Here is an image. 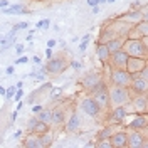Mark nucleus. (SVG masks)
I'll list each match as a JSON object with an SVG mask.
<instances>
[{
  "label": "nucleus",
  "mask_w": 148,
  "mask_h": 148,
  "mask_svg": "<svg viewBox=\"0 0 148 148\" xmlns=\"http://www.w3.org/2000/svg\"><path fill=\"white\" fill-rule=\"evenodd\" d=\"M148 141L145 140L141 130H130L126 131V148H147Z\"/></svg>",
  "instance_id": "5"
},
{
  "label": "nucleus",
  "mask_w": 148,
  "mask_h": 148,
  "mask_svg": "<svg viewBox=\"0 0 148 148\" xmlns=\"http://www.w3.org/2000/svg\"><path fill=\"white\" fill-rule=\"evenodd\" d=\"M147 126H148L147 114H136V116L133 118V121L128 125L130 130H147Z\"/></svg>",
  "instance_id": "19"
},
{
  "label": "nucleus",
  "mask_w": 148,
  "mask_h": 148,
  "mask_svg": "<svg viewBox=\"0 0 148 148\" xmlns=\"http://www.w3.org/2000/svg\"><path fill=\"white\" fill-rule=\"evenodd\" d=\"M110 79L111 84H116V86H125V88H130L131 84V79L133 76L126 71V69H111L110 73Z\"/></svg>",
  "instance_id": "6"
},
{
  "label": "nucleus",
  "mask_w": 148,
  "mask_h": 148,
  "mask_svg": "<svg viewBox=\"0 0 148 148\" xmlns=\"http://www.w3.org/2000/svg\"><path fill=\"white\" fill-rule=\"evenodd\" d=\"M96 54H98V59H99V62L103 66H108L110 62V49L106 47V44H101V42H98V46H96Z\"/></svg>",
  "instance_id": "18"
},
{
  "label": "nucleus",
  "mask_w": 148,
  "mask_h": 148,
  "mask_svg": "<svg viewBox=\"0 0 148 148\" xmlns=\"http://www.w3.org/2000/svg\"><path fill=\"white\" fill-rule=\"evenodd\" d=\"M0 94H2V96H5V88H2V86H0Z\"/></svg>",
  "instance_id": "44"
},
{
  "label": "nucleus",
  "mask_w": 148,
  "mask_h": 148,
  "mask_svg": "<svg viewBox=\"0 0 148 148\" xmlns=\"http://www.w3.org/2000/svg\"><path fill=\"white\" fill-rule=\"evenodd\" d=\"M138 76H140V77H143V79H148V66H145V67L140 71Z\"/></svg>",
  "instance_id": "29"
},
{
  "label": "nucleus",
  "mask_w": 148,
  "mask_h": 148,
  "mask_svg": "<svg viewBox=\"0 0 148 148\" xmlns=\"http://www.w3.org/2000/svg\"><path fill=\"white\" fill-rule=\"evenodd\" d=\"M46 54H47V57H52V47H49V49H47Z\"/></svg>",
  "instance_id": "40"
},
{
  "label": "nucleus",
  "mask_w": 148,
  "mask_h": 148,
  "mask_svg": "<svg viewBox=\"0 0 148 148\" xmlns=\"http://www.w3.org/2000/svg\"><path fill=\"white\" fill-rule=\"evenodd\" d=\"M32 61H34L36 64H39V62H40V57H37V56H34V57H32Z\"/></svg>",
  "instance_id": "42"
},
{
  "label": "nucleus",
  "mask_w": 148,
  "mask_h": 148,
  "mask_svg": "<svg viewBox=\"0 0 148 148\" xmlns=\"http://www.w3.org/2000/svg\"><path fill=\"white\" fill-rule=\"evenodd\" d=\"M147 39L148 37H141V39H125L123 42V51L128 54V57H148L147 51Z\"/></svg>",
  "instance_id": "2"
},
{
  "label": "nucleus",
  "mask_w": 148,
  "mask_h": 148,
  "mask_svg": "<svg viewBox=\"0 0 148 148\" xmlns=\"http://www.w3.org/2000/svg\"><path fill=\"white\" fill-rule=\"evenodd\" d=\"M108 2H110V3H111V2H114V0H108Z\"/></svg>",
  "instance_id": "48"
},
{
  "label": "nucleus",
  "mask_w": 148,
  "mask_h": 148,
  "mask_svg": "<svg viewBox=\"0 0 148 148\" xmlns=\"http://www.w3.org/2000/svg\"><path fill=\"white\" fill-rule=\"evenodd\" d=\"M7 5H9L7 0H0V9H2V7H7Z\"/></svg>",
  "instance_id": "38"
},
{
  "label": "nucleus",
  "mask_w": 148,
  "mask_h": 148,
  "mask_svg": "<svg viewBox=\"0 0 148 148\" xmlns=\"http://www.w3.org/2000/svg\"><path fill=\"white\" fill-rule=\"evenodd\" d=\"M64 128L67 133H77L81 130V116L77 113H71V116H67L64 121Z\"/></svg>",
  "instance_id": "13"
},
{
  "label": "nucleus",
  "mask_w": 148,
  "mask_h": 148,
  "mask_svg": "<svg viewBox=\"0 0 148 148\" xmlns=\"http://www.w3.org/2000/svg\"><path fill=\"white\" fill-rule=\"evenodd\" d=\"M79 110L83 111L86 116H91V118H96L101 114V108L98 106V103L92 99L91 96H86L79 101Z\"/></svg>",
  "instance_id": "7"
},
{
  "label": "nucleus",
  "mask_w": 148,
  "mask_h": 148,
  "mask_svg": "<svg viewBox=\"0 0 148 148\" xmlns=\"http://www.w3.org/2000/svg\"><path fill=\"white\" fill-rule=\"evenodd\" d=\"M2 12L3 14H24V10H22L20 5H12L10 9H2Z\"/></svg>",
  "instance_id": "27"
},
{
  "label": "nucleus",
  "mask_w": 148,
  "mask_h": 148,
  "mask_svg": "<svg viewBox=\"0 0 148 148\" xmlns=\"http://www.w3.org/2000/svg\"><path fill=\"white\" fill-rule=\"evenodd\" d=\"M40 140H42V148H47L52 145V135H51V130L46 131V133H42L40 135Z\"/></svg>",
  "instance_id": "25"
},
{
  "label": "nucleus",
  "mask_w": 148,
  "mask_h": 148,
  "mask_svg": "<svg viewBox=\"0 0 148 148\" xmlns=\"http://www.w3.org/2000/svg\"><path fill=\"white\" fill-rule=\"evenodd\" d=\"M145 66H148L147 64V59H143V57H128L125 69L133 76V74H138Z\"/></svg>",
  "instance_id": "12"
},
{
  "label": "nucleus",
  "mask_w": 148,
  "mask_h": 148,
  "mask_svg": "<svg viewBox=\"0 0 148 148\" xmlns=\"http://www.w3.org/2000/svg\"><path fill=\"white\" fill-rule=\"evenodd\" d=\"M36 118L39 121H42V123H46V125H49L51 126V118H52V110H40L37 111Z\"/></svg>",
  "instance_id": "23"
},
{
  "label": "nucleus",
  "mask_w": 148,
  "mask_h": 148,
  "mask_svg": "<svg viewBox=\"0 0 148 148\" xmlns=\"http://www.w3.org/2000/svg\"><path fill=\"white\" fill-rule=\"evenodd\" d=\"M27 27V22H20V24H17L15 27H14V30H18V29H25Z\"/></svg>",
  "instance_id": "33"
},
{
  "label": "nucleus",
  "mask_w": 148,
  "mask_h": 148,
  "mask_svg": "<svg viewBox=\"0 0 148 148\" xmlns=\"http://www.w3.org/2000/svg\"><path fill=\"white\" fill-rule=\"evenodd\" d=\"M22 94H24V91H22V89H20V88H18V91H17V96H15V99H20V98H22Z\"/></svg>",
  "instance_id": "37"
},
{
  "label": "nucleus",
  "mask_w": 148,
  "mask_h": 148,
  "mask_svg": "<svg viewBox=\"0 0 148 148\" xmlns=\"http://www.w3.org/2000/svg\"><path fill=\"white\" fill-rule=\"evenodd\" d=\"M96 147H98V148H113V147H111V143H110V138H108V140H98Z\"/></svg>",
  "instance_id": "28"
},
{
  "label": "nucleus",
  "mask_w": 148,
  "mask_h": 148,
  "mask_svg": "<svg viewBox=\"0 0 148 148\" xmlns=\"http://www.w3.org/2000/svg\"><path fill=\"white\" fill-rule=\"evenodd\" d=\"M125 39H126L125 36H116V37H113V39H110V40L106 42V47L110 49V52H116V51L123 49V42H125Z\"/></svg>",
  "instance_id": "21"
},
{
  "label": "nucleus",
  "mask_w": 148,
  "mask_h": 148,
  "mask_svg": "<svg viewBox=\"0 0 148 148\" xmlns=\"http://www.w3.org/2000/svg\"><path fill=\"white\" fill-rule=\"evenodd\" d=\"M66 118H67V113L64 108H56L52 110V118H51V126H62L64 125Z\"/></svg>",
  "instance_id": "17"
},
{
  "label": "nucleus",
  "mask_w": 148,
  "mask_h": 148,
  "mask_svg": "<svg viewBox=\"0 0 148 148\" xmlns=\"http://www.w3.org/2000/svg\"><path fill=\"white\" fill-rule=\"evenodd\" d=\"M42 110V106H36V108H34V113H37V111H40Z\"/></svg>",
  "instance_id": "46"
},
{
  "label": "nucleus",
  "mask_w": 148,
  "mask_h": 148,
  "mask_svg": "<svg viewBox=\"0 0 148 148\" xmlns=\"http://www.w3.org/2000/svg\"><path fill=\"white\" fill-rule=\"evenodd\" d=\"M118 36V32H116V29L113 27V25H110V27L103 29L101 30V36H99V40L98 42H101V44H106L110 39H113V37Z\"/></svg>",
  "instance_id": "22"
},
{
  "label": "nucleus",
  "mask_w": 148,
  "mask_h": 148,
  "mask_svg": "<svg viewBox=\"0 0 148 148\" xmlns=\"http://www.w3.org/2000/svg\"><path fill=\"white\" fill-rule=\"evenodd\" d=\"M7 74H14V67H12V66L7 67Z\"/></svg>",
  "instance_id": "43"
},
{
  "label": "nucleus",
  "mask_w": 148,
  "mask_h": 148,
  "mask_svg": "<svg viewBox=\"0 0 148 148\" xmlns=\"http://www.w3.org/2000/svg\"><path fill=\"white\" fill-rule=\"evenodd\" d=\"M71 66H73L74 69H77V67H79V62H77V61H73V62H71Z\"/></svg>",
  "instance_id": "41"
},
{
  "label": "nucleus",
  "mask_w": 148,
  "mask_h": 148,
  "mask_svg": "<svg viewBox=\"0 0 148 148\" xmlns=\"http://www.w3.org/2000/svg\"><path fill=\"white\" fill-rule=\"evenodd\" d=\"M110 143L113 148H126V131H113Z\"/></svg>",
  "instance_id": "15"
},
{
  "label": "nucleus",
  "mask_w": 148,
  "mask_h": 148,
  "mask_svg": "<svg viewBox=\"0 0 148 148\" xmlns=\"http://www.w3.org/2000/svg\"><path fill=\"white\" fill-rule=\"evenodd\" d=\"M128 116V110L126 106H118V108H111V123L114 125H120L126 120Z\"/></svg>",
  "instance_id": "16"
},
{
  "label": "nucleus",
  "mask_w": 148,
  "mask_h": 148,
  "mask_svg": "<svg viewBox=\"0 0 148 148\" xmlns=\"http://www.w3.org/2000/svg\"><path fill=\"white\" fill-rule=\"evenodd\" d=\"M108 94H110V110L118 106H126L131 99V91L130 88H125V86L111 84L108 86Z\"/></svg>",
  "instance_id": "1"
},
{
  "label": "nucleus",
  "mask_w": 148,
  "mask_h": 148,
  "mask_svg": "<svg viewBox=\"0 0 148 148\" xmlns=\"http://www.w3.org/2000/svg\"><path fill=\"white\" fill-rule=\"evenodd\" d=\"M98 2H106V0H98Z\"/></svg>",
  "instance_id": "47"
},
{
  "label": "nucleus",
  "mask_w": 148,
  "mask_h": 148,
  "mask_svg": "<svg viewBox=\"0 0 148 148\" xmlns=\"http://www.w3.org/2000/svg\"><path fill=\"white\" fill-rule=\"evenodd\" d=\"M89 96L98 103V106L101 108V111L110 110V94H108V86H106L104 81H103L101 84H98V86L89 92Z\"/></svg>",
  "instance_id": "3"
},
{
  "label": "nucleus",
  "mask_w": 148,
  "mask_h": 148,
  "mask_svg": "<svg viewBox=\"0 0 148 148\" xmlns=\"http://www.w3.org/2000/svg\"><path fill=\"white\" fill-rule=\"evenodd\" d=\"M54 46H56V40L54 39H51V40L47 42V47H54Z\"/></svg>",
  "instance_id": "39"
},
{
  "label": "nucleus",
  "mask_w": 148,
  "mask_h": 148,
  "mask_svg": "<svg viewBox=\"0 0 148 148\" xmlns=\"http://www.w3.org/2000/svg\"><path fill=\"white\" fill-rule=\"evenodd\" d=\"M86 46H88V40H84V42H81V46H79V51L83 52L84 49H86Z\"/></svg>",
  "instance_id": "35"
},
{
  "label": "nucleus",
  "mask_w": 148,
  "mask_h": 148,
  "mask_svg": "<svg viewBox=\"0 0 148 148\" xmlns=\"http://www.w3.org/2000/svg\"><path fill=\"white\" fill-rule=\"evenodd\" d=\"M113 135V128L111 126H106V128H103V131L98 135V140H108Z\"/></svg>",
  "instance_id": "26"
},
{
  "label": "nucleus",
  "mask_w": 148,
  "mask_h": 148,
  "mask_svg": "<svg viewBox=\"0 0 148 148\" xmlns=\"http://www.w3.org/2000/svg\"><path fill=\"white\" fill-rule=\"evenodd\" d=\"M15 51H17V54H22V52H24V46H20V44H18V46L15 47Z\"/></svg>",
  "instance_id": "36"
},
{
  "label": "nucleus",
  "mask_w": 148,
  "mask_h": 148,
  "mask_svg": "<svg viewBox=\"0 0 148 148\" xmlns=\"http://www.w3.org/2000/svg\"><path fill=\"white\" fill-rule=\"evenodd\" d=\"M101 83H103V76L99 73H89L81 79V86H83L88 92H91L98 84H101Z\"/></svg>",
  "instance_id": "9"
},
{
  "label": "nucleus",
  "mask_w": 148,
  "mask_h": 148,
  "mask_svg": "<svg viewBox=\"0 0 148 148\" xmlns=\"http://www.w3.org/2000/svg\"><path fill=\"white\" fill-rule=\"evenodd\" d=\"M14 91H15V86H10L9 91H5V96H7V98H12V96H14Z\"/></svg>",
  "instance_id": "32"
},
{
  "label": "nucleus",
  "mask_w": 148,
  "mask_h": 148,
  "mask_svg": "<svg viewBox=\"0 0 148 148\" xmlns=\"http://www.w3.org/2000/svg\"><path fill=\"white\" fill-rule=\"evenodd\" d=\"M98 12H99V9H98V5H96V7H92V14H98Z\"/></svg>",
  "instance_id": "45"
},
{
  "label": "nucleus",
  "mask_w": 148,
  "mask_h": 148,
  "mask_svg": "<svg viewBox=\"0 0 148 148\" xmlns=\"http://www.w3.org/2000/svg\"><path fill=\"white\" fill-rule=\"evenodd\" d=\"M126 110H133L136 114H147L148 113V98L147 92L143 94H131V99L126 104Z\"/></svg>",
  "instance_id": "4"
},
{
  "label": "nucleus",
  "mask_w": 148,
  "mask_h": 148,
  "mask_svg": "<svg viewBox=\"0 0 148 148\" xmlns=\"http://www.w3.org/2000/svg\"><path fill=\"white\" fill-rule=\"evenodd\" d=\"M98 3H99L98 0H88V5H91V7H96Z\"/></svg>",
  "instance_id": "34"
},
{
  "label": "nucleus",
  "mask_w": 148,
  "mask_h": 148,
  "mask_svg": "<svg viewBox=\"0 0 148 148\" xmlns=\"http://www.w3.org/2000/svg\"><path fill=\"white\" fill-rule=\"evenodd\" d=\"M126 61H128V54H126L123 49H120V51H116V52H111L110 62H108V64H110L113 69H125Z\"/></svg>",
  "instance_id": "10"
},
{
  "label": "nucleus",
  "mask_w": 148,
  "mask_h": 148,
  "mask_svg": "<svg viewBox=\"0 0 148 148\" xmlns=\"http://www.w3.org/2000/svg\"><path fill=\"white\" fill-rule=\"evenodd\" d=\"M27 128L30 133H37V135H42V133H46V131H49V125H46V123H42V121H39L34 116V118H30L29 120V125H27Z\"/></svg>",
  "instance_id": "14"
},
{
  "label": "nucleus",
  "mask_w": 148,
  "mask_h": 148,
  "mask_svg": "<svg viewBox=\"0 0 148 148\" xmlns=\"http://www.w3.org/2000/svg\"><path fill=\"white\" fill-rule=\"evenodd\" d=\"M135 29L140 32L141 37H148V22H147V18H141L140 22H136V24H135Z\"/></svg>",
  "instance_id": "24"
},
{
  "label": "nucleus",
  "mask_w": 148,
  "mask_h": 148,
  "mask_svg": "<svg viewBox=\"0 0 148 148\" xmlns=\"http://www.w3.org/2000/svg\"><path fill=\"white\" fill-rule=\"evenodd\" d=\"M25 62H29V57H27V56H22V57L15 59V64H25Z\"/></svg>",
  "instance_id": "31"
},
{
  "label": "nucleus",
  "mask_w": 148,
  "mask_h": 148,
  "mask_svg": "<svg viewBox=\"0 0 148 148\" xmlns=\"http://www.w3.org/2000/svg\"><path fill=\"white\" fill-rule=\"evenodd\" d=\"M66 67H67L66 57L56 56V57H51V59H49V62L46 64V71H47V74H51V76H57V74L62 73Z\"/></svg>",
  "instance_id": "8"
},
{
  "label": "nucleus",
  "mask_w": 148,
  "mask_h": 148,
  "mask_svg": "<svg viewBox=\"0 0 148 148\" xmlns=\"http://www.w3.org/2000/svg\"><path fill=\"white\" fill-rule=\"evenodd\" d=\"M24 147L25 148H42L40 135H37V133H30V131H29L27 138L24 140Z\"/></svg>",
  "instance_id": "20"
},
{
  "label": "nucleus",
  "mask_w": 148,
  "mask_h": 148,
  "mask_svg": "<svg viewBox=\"0 0 148 148\" xmlns=\"http://www.w3.org/2000/svg\"><path fill=\"white\" fill-rule=\"evenodd\" d=\"M49 22H51V20H47V18H44V20L37 22V27H40V29H47V27H49Z\"/></svg>",
  "instance_id": "30"
},
{
  "label": "nucleus",
  "mask_w": 148,
  "mask_h": 148,
  "mask_svg": "<svg viewBox=\"0 0 148 148\" xmlns=\"http://www.w3.org/2000/svg\"><path fill=\"white\" fill-rule=\"evenodd\" d=\"M130 91L131 94H143L148 91V79L140 77L138 74H133V79L130 84Z\"/></svg>",
  "instance_id": "11"
}]
</instances>
